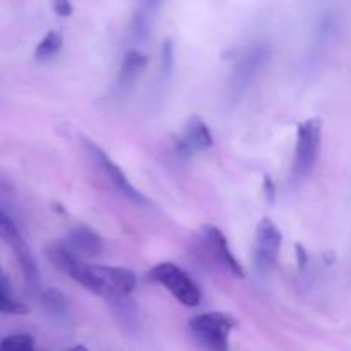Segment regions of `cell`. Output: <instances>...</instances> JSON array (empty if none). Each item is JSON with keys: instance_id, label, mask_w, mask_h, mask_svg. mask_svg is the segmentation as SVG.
Listing matches in <instances>:
<instances>
[{"instance_id": "cell-21", "label": "cell", "mask_w": 351, "mask_h": 351, "mask_svg": "<svg viewBox=\"0 0 351 351\" xmlns=\"http://www.w3.org/2000/svg\"><path fill=\"white\" fill-rule=\"evenodd\" d=\"M264 194H266V199L269 204H273L276 201V184H274L269 175H264Z\"/></svg>"}, {"instance_id": "cell-2", "label": "cell", "mask_w": 351, "mask_h": 351, "mask_svg": "<svg viewBox=\"0 0 351 351\" xmlns=\"http://www.w3.org/2000/svg\"><path fill=\"white\" fill-rule=\"evenodd\" d=\"M189 326L208 351H228L230 335L237 328V321L225 312H208L192 317Z\"/></svg>"}, {"instance_id": "cell-20", "label": "cell", "mask_w": 351, "mask_h": 351, "mask_svg": "<svg viewBox=\"0 0 351 351\" xmlns=\"http://www.w3.org/2000/svg\"><path fill=\"white\" fill-rule=\"evenodd\" d=\"M53 10L57 16L69 17V16H72V10H74V7H72L71 0H53Z\"/></svg>"}, {"instance_id": "cell-16", "label": "cell", "mask_w": 351, "mask_h": 351, "mask_svg": "<svg viewBox=\"0 0 351 351\" xmlns=\"http://www.w3.org/2000/svg\"><path fill=\"white\" fill-rule=\"evenodd\" d=\"M41 304L51 314H64L67 311V297L62 293L60 290H55V288H48L41 293Z\"/></svg>"}, {"instance_id": "cell-23", "label": "cell", "mask_w": 351, "mask_h": 351, "mask_svg": "<svg viewBox=\"0 0 351 351\" xmlns=\"http://www.w3.org/2000/svg\"><path fill=\"white\" fill-rule=\"evenodd\" d=\"M0 288L10 291V281H9V278H7V274L3 273L2 269H0Z\"/></svg>"}, {"instance_id": "cell-12", "label": "cell", "mask_w": 351, "mask_h": 351, "mask_svg": "<svg viewBox=\"0 0 351 351\" xmlns=\"http://www.w3.org/2000/svg\"><path fill=\"white\" fill-rule=\"evenodd\" d=\"M67 245L74 252L82 254L88 257H98L103 252V240L95 230L88 226H77L72 228L67 235Z\"/></svg>"}, {"instance_id": "cell-1", "label": "cell", "mask_w": 351, "mask_h": 351, "mask_svg": "<svg viewBox=\"0 0 351 351\" xmlns=\"http://www.w3.org/2000/svg\"><path fill=\"white\" fill-rule=\"evenodd\" d=\"M47 256L58 271L67 274L82 288L105 300L108 298V288L99 278L95 264H88L84 259H81L79 254L74 252L67 243H51L47 247Z\"/></svg>"}, {"instance_id": "cell-5", "label": "cell", "mask_w": 351, "mask_h": 351, "mask_svg": "<svg viewBox=\"0 0 351 351\" xmlns=\"http://www.w3.org/2000/svg\"><path fill=\"white\" fill-rule=\"evenodd\" d=\"M322 144L321 119H308L298 125L297 144H295L291 171L295 177H305L317 163Z\"/></svg>"}, {"instance_id": "cell-11", "label": "cell", "mask_w": 351, "mask_h": 351, "mask_svg": "<svg viewBox=\"0 0 351 351\" xmlns=\"http://www.w3.org/2000/svg\"><path fill=\"white\" fill-rule=\"evenodd\" d=\"M147 65V57L137 50L127 51L120 64L119 75H117V89L119 93H127L136 86L141 75L144 74Z\"/></svg>"}, {"instance_id": "cell-9", "label": "cell", "mask_w": 351, "mask_h": 351, "mask_svg": "<svg viewBox=\"0 0 351 351\" xmlns=\"http://www.w3.org/2000/svg\"><path fill=\"white\" fill-rule=\"evenodd\" d=\"M202 235H204L206 242H208V247L209 250H211L213 257H215L228 273H232L233 276L237 278L245 276V271H243V267L240 266L237 257L233 256V252L230 250L228 240L223 235L221 230L216 228V226L206 225L204 228H202Z\"/></svg>"}, {"instance_id": "cell-25", "label": "cell", "mask_w": 351, "mask_h": 351, "mask_svg": "<svg viewBox=\"0 0 351 351\" xmlns=\"http://www.w3.org/2000/svg\"><path fill=\"white\" fill-rule=\"evenodd\" d=\"M64 351H89V350L86 348L84 345H75V346H72V348H69V350H64Z\"/></svg>"}, {"instance_id": "cell-15", "label": "cell", "mask_w": 351, "mask_h": 351, "mask_svg": "<svg viewBox=\"0 0 351 351\" xmlns=\"http://www.w3.org/2000/svg\"><path fill=\"white\" fill-rule=\"evenodd\" d=\"M0 351H36L34 339L26 332H16V335L5 336L0 341Z\"/></svg>"}, {"instance_id": "cell-14", "label": "cell", "mask_w": 351, "mask_h": 351, "mask_svg": "<svg viewBox=\"0 0 351 351\" xmlns=\"http://www.w3.org/2000/svg\"><path fill=\"white\" fill-rule=\"evenodd\" d=\"M62 45H64V36L60 31H48L43 40L38 43L36 50H34V58L38 62H48L62 50Z\"/></svg>"}, {"instance_id": "cell-22", "label": "cell", "mask_w": 351, "mask_h": 351, "mask_svg": "<svg viewBox=\"0 0 351 351\" xmlns=\"http://www.w3.org/2000/svg\"><path fill=\"white\" fill-rule=\"evenodd\" d=\"M295 252H297L298 267H302V269H304V267L307 266V263H308L307 250H305V247L302 245V243H295Z\"/></svg>"}, {"instance_id": "cell-10", "label": "cell", "mask_w": 351, "mask_h": 351, "mask_svg": "<svg viewBox=\"0 0 351 351\" xmlns=\"http://www.w3.org/2000/svg\"><path fill=\"white\" fill-rule=\"evenodd\" d=\"M99 278L108 288V298L106 302H113L119 297H127L132 293L137 287V276L127 267L119 266H99L95 264Z\"/></svg>"}, {"instance_id": "cell-24", "label": "cell", "mask_w": 351, "mask_h": 351, "mask_svg": "<svg viewBox=\"0 0 351 351\" xmlns=\"http://www.w3.org/2000/svg\"><path fill=\"white\" fill-rule=\"evenodd\" d=\"M161 0H143V3H144V9H147V10H151V9H154V7L158 5V3H160Z\"/></svg>"}, {"instance_id": "cell-17", "label": "cell", "mask_w": 351, "mask_h": 351, "mask_svg": "<svg viewBox=\"0 0 351 351\" xmlns=\"http://www.w3.org/2000/svg\"><path fill=\"white\" fill-rule=\"evenodd\" d=\"M151 34V19L147 9H139L132 19V36L137 41H146Z\"/></svg>"}, {"instance_id": "cell-19", "label": "cell", "mask_w": 351, "mask_h": 351, "mask_svg": "<svg viewBox=\"0 0 351 351\" xmlns=\"http://www.w3.org/2000/svg\"><path fill=\"white\" fill-rule=\"evenodd\" d=\"M175 67V48L173 41L168 38V40L163 41L161 45V79L163 81H168L173 74Z\"/></svg>"}, {"instance_id": "cell-18", "label": "cell", "mask_w": 351, "mask_h": 351, "mask_svg": "<svg viewBox=\"0 0 351 351\" xmlns=\"http://www.w3.org/2000/svg\"><path fill=\"white\" fill-rule=\"evenodd\" d=\"M0 314H9V315H26L29 314V307L21 302L14 300L10 291L0 288Z\"/></svg>"}, {"instance_id": "cell-6", "label": "cell", "mask_w": 351, "mask_h": 351, "mask_svg": "<svg viewBox=\"0 0 351 351\" xmlns=\"http://www.w3.org/2000/svg\"><path fill=\"white\" fill-rule=\"evenodd\" d=\"M84 147L86 151H88L89 156H91V160L96 163V167H98L99 170L103 171V175L112 182L113 189H115L120 195L129 199V201L134 202V204H139V206L147 204V199L144 197V195L141 194L132 184H130V180L127 178V175L123 173L122 168H120L119 165H117L115 161H113L112 158H110L108 154L98 146V144H95L89 139H84Z\"/></svg>"}, {"instance_id": "cell-4", "label": "cell", "mask_w": 351, "mask_h": 351, "mask_svg": "<svg viewBox=\"0 0 351 351\" xmlns=\"http://www.w3.org/2000/svg\"><path fill=\"white\" fill-rule=\"evenodd\" d=\"M271 57V48L266 43H257L254 47H250L249 50L243 53V57L237 62V65L233 67L232 77H230V88H228V96L230 101L237 103L243 95L247 93V89L252 86V82L256 81L257 74L264 69V65L267 64Z\"/></svg>"}, {"instance_id": "cell-13", "label": "cell", "mask_w": 351, "mask_h": 351, "mask_svg": "<svg viewBox=\"0 0 351 351\" xmlns=\"http://www.w3.org/2000/svg\"><path fill=\"white\" fill-rule=\"evenodd\" d=\"M0 240H3L14 250V254L19 252L24 247H27V243L24 242L16 223L10 219V216L2 208H0Z\"/></svg>"}, {"instance_id": "cell-3", "label": "cell", "mask_w": 351, "mask_h": 351, "mask_svg": "<svg viewBox=\"0 0 351 351\" xmlns=\"http://www.w3.org/2000/svg\"><path fill=\"white\" fill-rule=\"evenodd\" d=\"M149 278L156 281L158 285L167 288L182 305L185 307H197L201 304V290L195 285V281L185 273L182 267L173 263H161L156 264L149 271Z\"/></svg>"}, {"instance_id": "cell-7", "label": "cell", "mask_w": 351, "mask_h": 351, "mask_svg": "<svg viewBox=\"0 0 351 351\" xmlns=\"http://www.w3.org/2000/svg\"><path fill=\"white\" fill-rule=\"evenodd\" d=\"M283 235L276 223L269 218H263L256 230V245H254V263L263 273L274 267L280 257Z\"/></svg>"}, {"instance_id": "cell-8", "label": "cell", "mask_w": 351, "mask_h": 351, "mask_svg": "<svg viewBox=\"0 0 351 351\" xmlns=\"http://www.w3.org/2000/svg\"><path fill=\"white\" fill-rule=\"evenodd\" d=\"M213 146V134L208 123L197 115H192L185 122L182 136L177 139L175 149L182 158L194 156L199 151L209 149Z\"/></svg>"}]
</instances>
